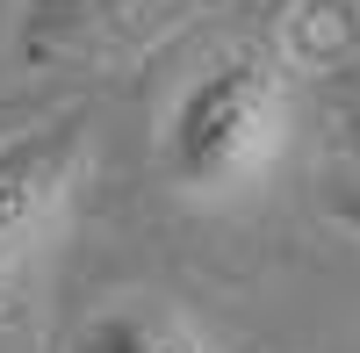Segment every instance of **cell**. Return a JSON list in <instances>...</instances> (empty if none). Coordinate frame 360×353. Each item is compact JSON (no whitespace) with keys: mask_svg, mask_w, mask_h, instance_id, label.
I'll return each instance as SVG.
<instances>
[{"mask_svg":"<svg viewBox=\"0 0 360 353\" xmlns=\"http://www.w3.org/2000/svg\"><path fill=\"white\" fill-rule=\"evenodd\" d=\"M288 123V79L274 51L238 44L180 86L159 130V173L188 195H231L274 159Z\"/></svg>","mask_w":360,"mask_h":353,"instance_id":"cell-1","label":"cell"},{"mask_svg":"<svg viewBox=\"0 0 360 353\" xmlns=\"http://www.w3.org/2000/svg\"><path fill=\"white\" fill-rule=\"evenodd\" d=\"M332 224H339V231H353V238H360V181L332 195Z\"/></svg>","mask_w":360,"mask_h":353,"instance_id":"cell-5","label":"cell"},{"mask_svg":"<svg viewBox=\"0 0 360 353\" xmlns=\"http://www.w3.org/2000/svg\"><path fill=\"white\" fill-rule=\"evenodd\" d=\"M144 8H159V0H22V15H15V58L58 65V58H72L86 44L123 37L130 22H144Z\"/></svg>","mask_w":360,"mask_h":353,"instance_id":"cell-3","label":"cell"},{"mask_svg":"<svg viewBox=\"0 0 360 353\" xmlns=\"http://www.w3.org/2000/svg\"><path fill=\"white\" fill-rule=\"evenodd\" d=\"M346 72H353V86H360V0H353V58H346Z\"/></svg>","mask_w":360,"mask_h":353,"instance_id":"cell-6","label":"cell"},{"mask_svg":"<svg viewBox=\"0 0 360 353\" xmlns=\"http://www.w3.org/2000/svg\"><path fill=\"white\" fill-rule=\"evenodd\" d=\"M65 353H209V339L159 296H115L72 325Z\"/></svg>","mask_w":360,"mask_h":353,"instance_id":"cell-4","label":"cell"},{"mask_svg":"<svg viewBox=\"0 0 360 353\" xmlns=\"http://www.w3.org/2000/svg\"><path fill=\"white\" fill-rule=\"evenodd\" d=\"M79 166H86V115L79 108H58L44 123H22L0 137V281L22 267L29 245L65 210Z\"/></svg>","mask_w":360,"mask_h":353,"instance_id":"cell-2","label":"cell"}]
</instances>
